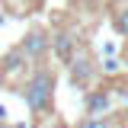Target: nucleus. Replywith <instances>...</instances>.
Wrapping results in <instances>:
<instances>
[{"instance_id":"f257e3e1","label":"nucleus","mask_w":128,"mask_h":128,"mask_svg":"<svg viewBox=\"0 0 128 128\" xmlns=\"http://www.w3.org/2000/svg\"><path fill=\"white\" fill-rule=\"evenodd\" d=\"M54 67H48V64H38V67H32V74L22 83H19V90H22V102H26V109L32 115H42L48 112L51 106V99H54Z\"/></svg>"},{"instance_id":"0eeeda50","label":"nucleus","mask_w":128,"mask_h":128,"mask_svg":"<svg viewBox=\"0 0 128 128\" xmlns=\"http://www.w3.org/2000/svg\"><path fill=\"white\" fill-rule=\"evenodd\" d=\"M112 26L118 35H128V3H122L115 13H112Z\"/></svg>"},{"instance_id":"20e7f679","label":"nucleus","mask_w":128,"mask_h":128,"mask_svg":"<svg viewBox=\"0 0 128 128\" xmlns=\"http://www.w3.org/2000/svg\"><path fill=\"white\" fill-rule=\"evenodd\" d=\"M16 48H19V54H22L29 64L32 61H42V58L48 54V32L45 29H29Z\"/></svg>"},{"instance_id":"9d476101","label":"nucleus","mask_w":128,"mask_h":128,"mask_svg":"<svg viewBox=\"0 0 128 128\" xmlns=\"http://www.w3.org/2000/svg\"><path fill=\"white\" fill-rule=\"evenodd\" d=\"M102 70H106V74H118V61H115V58H109V61L102 64Z\"/></svg>"},{"instance_id":"6e6552de","label":"nucleus","mask_w":128,"mask_h":128,"mask_svg":"<svg viewBox=\"0 0 128 128\" xmlns=\"http://www.w3.org/2000/svg\"><path fill=\"white\" fill-rule=\"evenodd\" d=\"M77 128H118V122L109 118V115H102V118H83Z\"/></svg>"},{"instance_id":"423d86ee","label":"nucleus","mask_w":128,"mask_h":128,"mask_svg":"<svg viewBox=\"0 0 128 128\" xmlns=\"http://www.w3.org/2000/svg\"><path fill=\"white\" fill-rule=\"evenodd\" d=\"M48 48H51V54L58 58V61H70V54L77 51V38H74V32H48Z\"/></svg>"},{"instance_id":"1a4fd4ad","label":"nucleus","mask_w":128,"mask_h":128,"mask_svg":"<svg viewBox=\"0 0 128 128\" xmlns=\"http://www.w3.org/2000/svg\"><path fill=\"white\" fill-rule=\"evenodd\" d=\"M112 96H115V99H118V102H122V106L128 109V80L122 83V86H118V90H112Z\"/></svg>"},{"instance_id":"39448f33","label":"nucleus","mask_w":128,"mask_h":128,"mask_svg":"<svg viewBox=\"0 0 128 128\" xmlns=\"http://www.w3.org/2000/svg\"><path fill=\"white\" fill-rule=\"evenodd\" d=\"M112 102H115V96L112 90H90L86 93V118H102V115H109Z\"/></svg>"},{"instance_id":"9b49d317","label":"nucleus","mask_w":128,"mask_h":128,"mask_svg":"<svg viewBox=\"0 0 128 128\" xmlns=\"http://www.w3.org/2000/svg\"><path fill=\"white\" fill-rule=\"evenodd\" d=\"M6 122V106H0V125Z\"/></svg>"},{"instance_id":"7ed1b4c3","label":"nucleus","mask_w":128,"mask_h":128,"mask_svg":"<svg viewBox=\"0 0 128 128\" xmlns=\"http://www.w3.org/2000/svg\"><path fill=\"white\" fill-rule=\"evenodd\" d=\"M26 70H29V61L19 54V48H10V51L0 58V83L16 86V83L26 80Z\"/></svg>"},{"instance_id":"f03ea898","label":"nucleus","mask_w":128,"mask_h":128,"mask_svg":"<svg viewBox=\"0 0 128 128\" xmlns=\"http://www.w3.org/2000/svg\"><path fill=\"white\" fill-rule=\"evenodd\" d=\"M67 67H70V83H74V86H90L93 77H96V70H99L86 45H77V51L70 54Z\"/></svg>"},{"instance_id":"f8f14e48","label":"nucleus","mask_w":128,"mask_h":128,"mask_svg":"<svg viewBox=\"0 0 128 128\" xmlns=\"http://www.w3.org/2000/svg\"><path fill=\"white\" fill-rule=\"evenodd\" d=\"M3 22H6V16H3V10H0V26H3Z\"/></svg>"}]
</instances>
